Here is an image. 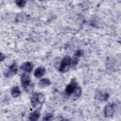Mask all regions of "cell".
Here are the masks:
<instances>
[{"instance_id":"cell-1","label":"cell","mask_w":121,"mask_h":121,"mask_svg":"<svg viewBox=\"0 0 121 121\" xmlns=\"http://www.w3.org/2000/svg\"><path fill=\"white\" fill-rule=\"evenodd\" d=\"M45 97L42 93L34 94L31 98V102L33 107L36 109H40L45 101Z\"/></svg>"},{"instance_id":"cell-2","label":"cell","mask_w":121,"mask_h":121,"mask_svg":"<svg viewBox=\"0 0 121 121\" xmlns=\"http://www.w3.org/2000/svg\"><path fill=\"white\" fill-rule=\"evenodd\" d=\"M21 82L22 86L24 87L26 92L31 93L33 91L34 85L31 80L30 77L28 72H25L23 73L21 76Z\"/></svg>"},{"instance_id":"cell-3","label":"cell","mask_w":121,"mask_h":121,"mask_svg":"<svg viewBox=\"0 0 121 121\" xmlns=\"http://www.w3.org/2000/svg\"><path fill=\"white\" fill-rule=\"evenodd\" d=\"M71 65V59L69 56L65 55L63 58L59 68V71L61 73L67 72Z\"/></svg>"},{"instance_id":"cell-4","label":"cell","mask_w":121,"mask_h":121,"mask_svg":"<svg viewBox=\"0 0 121 121\" xmlns=\"http://www.w3.org/2000/svg\"><path fill=\"white\" fill-rule=\"evenodd\" d=\"M114 112V104H108L105 105L104 113L105 117L110 118L112 117Z\"/></svg>"},{"instance_id":"cell-5","label":"cell","mask_w":121,"mask_h":121,"mask_svg":"<svg viewBox=\"0 0 121 121\" xmlns=\"http://www.w3.org/2000/svg\"><path fill=\"white\" fill-rule=\"evenodd\" d=\"M17 71V67L16 62H14L9 67V69L5 73V76L7 78H9L14 76Z\"/></svg>"},{"instance_id":"cell-6","label":"cell","mask_w":121,"mask_h":121,"mask_svg":"<svg viewBox=\"0 0 121 121\" xmlns=\"http://www.w3.org/2000/svg\"><path fill=\"white\" fill-rule=\"evenodd\" d=\"M77 86V83L75 79H72L70 83L66 86L65 91L67 95H71L74 92L75 88Z\"/></svg>"},{"instance_id":"cell-7","label":"cell","mask_w":121,"mask_h":121,"mask_svg":"<svg viewBox=\"0 0 121 121\" xmlns=\"http://www.w3.org/2000/svg\"><path fill=\"white\" fill-rule=\"evenodd\" d=\"M33 67V64L29 61H26L24 62L21 66V68L22 69L28 73H30L32 71Z\"/></svg>"},{"instance_id":"cell-8","label":"cell","mask_w":121,"mask_h":121,"mask_svg":"<svg viewBox=\"0 0 121 121\" xmlns=\"http://www.w3.org/2000/svg\"><path fill=\"white\" fill-rule=\"evenodd\" d=\"M45 73V69L44 67H39L37 68L34 72V76L37 78H42Z\"/></svg>"},{"instance_id":"cell-9","label":"cell","mask_w":121,"mask_h":121,"mask_svg":"<svg viewBox=\"0 0 121 121\" xmlns=\"http://www.w3.org/2000/svg\"><path fill=\"white\" fill-rule=\"evenodd\" d=\"M40 116V113L38 111H35L31 112L29 116V120L32 121H37Z\"/></svg>"},{"instance_id":"cell-10","label":"cell","mask_w":121,"mask_h":121,"mask_svg":"<svg viewBox=\"0 0 121 121\" xmlns=\"http://www.w3.org/2000/svg\"><path fill=\"white\" fill-rule=\"evenodd\" d=\"M97 98L101 102H106L108 100L109 95L107 93H103V92H99L98 95H97Z\"/></svg>"},{"instance_id":"cell-11","label":"cell","mask_w":121,"mask_h":121,"mask_svg":"<svg viewBox=\"0 0 121 121\" xmlns=\"http://www.w3.org/2000/svg\"><path fill=\"white\" fill-rule=\"evenodd\" d=\"M11 93L12 96L13 97L16 98V97H17L20 95L21 91L18 86H15L13 87V88H12Z\"/></svg>"},{"instance_id":"cell-12","label":"cell","mask_w":121,"mask_h":121,"mask_svg":"<svg viewBox=\"0 0 121 121\" xmlns=\"http://www.w3.org/2000/svg\"><path fill=\"white\" fill-rule=\"evenodd\" d=\"M51 84V81L48 78H42L39 82V85L40 87H43L49 86Z\"/></svg>"},{"instance_id":"cell-13","label":"cell","mask_w":121,"mask_h":121,"mask_svg":"<svg viewBox=\"0 0 121 121\" xmlns=\"http://www.w3.org/2000/svg\"><path fill=\"white\" fill-rule=\"evenodd\" d=\"M16 5L19 8H23L26 4V1L25 0H17L15 1Z\"/></svg>"},{"instance_id":"cell-14","label":"cell","mask_w":121,"mask_h":121,"mask_svg":"<svg viewBox=\"0 0 121 121\" xmlns=\"http://www.w3.org/2000/svg\"><path fill=\"white\" fill-rule=\"evenodd\" d=\"M81 93H82V90L81 88L79 86H77L73 93L75 94V95L76 97H79L81 95Z\"/></svg>"},{"instance_id":"cell-15","label":"cell","mask_w":121,"mask_h":121,"mask_svg":"<svg viewBox=\"0 0 121 121\" xmlns=\"http://www.w3.org/2000/svg\"><path fill=\"white\" fill-rule=\"evenodd\" d=\"M53 115L51 113H47L43 117V121H51L53 119Z\"/></svg>"},{"instance_id":"cell-16","label":"cell","mask_w":121,"mask_h":121,"mask_svg":"<svg viewBox=\"0 0 121 121\" xmlns=\"http://www.w3.org/2000/svg\"><path fill=\"white\" fill-rule=\"evenodd\" d=\"M83 54V52L82 50H78L75 53V54L74 55L75 56L78 57H80V56H81Z\"/></svg>"},{"instance_id":"cell-17","label":"cell","mask_w":121,"mask_h":121,"mask_svg":"<svg viewBox=\"0 0 121 121\" xmlns=\"http://www.w3.org/2000/svg\"><path fill=\"white\" fill-rule=\"evenodd\" d=\"M4 58H5V57H4V54H3L2 53H0V61H2L4 60Z\"/></svg>"}]
</instances>
